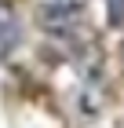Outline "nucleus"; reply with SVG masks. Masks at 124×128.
Instances as JSON below:
<instances>
[{
    "mask_svg": "<svg viewBox=\"0 0 124 128\" xmlns=\"http://www.w3.org/2000/svg\"><path fill=\"white\" fill-rule=\"evenodd\" d=\"M44 22L48 26H73L77 22V4H48L44 8Z\"/></svg>",
    "mask_w": 124,
    "mask_h": 128,
    "instance_id": "obj_1",
    "label": "nucleus"
},
{
    "mask_svg": "<svg viewBox=\"0 0 124 128\" xmlns=\"http://www.w3.org/2000/svg\"><path fill=\"white\" fill-rule=\"evenodd\" d=\"M0 40H4V44H15V40H18V22L11 18L7 8H0Z\"/></svg>",
    "mask_w": 124,
    "mask_h": 128,
    "instance_id": "obj_2",
    "label": "nucleus"
},
{
    "mask_svg": "<svg viewBox=\"0 0 124 128\" xmlns=\"http://www.w3.org/2000/svg\"><path fill=\"white\" fill-rule=\"evenodd\" d=\"M110 18H113V22L124 18V0H110Z\"/></svg>",
    "mask_w": 124,
    "mask_h": 128,
    "instance_id": "obj_3",
    "label": "nucleus"
},
{
    "mask_svg": "<svg viewBox=\"0 0 124 128\" xmlns=\"http://www.w3.org/2000/svg\"><path fill=\"white\" fill-rule=\"evenodd\" d=\"M121 55H124V48H121Z\"/></svg>",
    "mask_w": 124,
    "mask_h": 128,
    "instance_id": "obj_4",
    "label": "nucleus"
}]
</instances>
